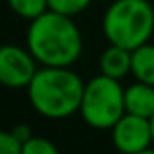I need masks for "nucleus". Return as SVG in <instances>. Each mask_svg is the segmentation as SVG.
<instances>
[{"label":"nucleus","mask_w":154,"mask_h":154,"mask_svg":"<svg viewBox=\"0 0 154 154\" xmlns=\"http://www.w3.org/2000/svg\"><path fill=\"white\" fill-rule=\"evenodd\" d=\"M26 42L38 63L51 67H71L84 49L82 33L72 17L51 9L31 20Z\"/></svg>","instance_id":"1"},{"label":"nucleus","mask_w":154,"mask_h":154,"mask_svg":"<svg viewBox=\"0 0 154 154\" xmlns=\"http://www.w3.org/2000/svg\"><path fill=\"white\" fill-rule=\"evenodd\" d=\"M85 82L69 67L44 65L27 85L29 103L49 120H63L80 112Z\"/></svg>","instance_id":"2"},{"label":"nucleus","mask_w":154,"mask_h":154,"mask_svg":"<svg viewBox=\"0 0 154 154\" xmlns=\"http://www.w3.org/2000/svg\"><path fill=\"white\" fill-rule=\"evenodd\" d=\"M102 29L109 44L134 51L154 33V8L149 0H114L103 15Z\"/></svg>","instance_id":"3"},{"label":"nucleus","mask_w":154,"mask_h":154,"mask_svg":"<svg viewBox=\"0 0 154 154\" xmlns=\"http://www.w3.org/2000/svg\"><path fill=\"white\" fill-rule=\"evenodd\" d=\"M125 112V89L122 87L120 80L109 78L100 72L85 84L80 116L89 127L111 131Z\"/></svg>","instance_id":"4"},{"label":"nucleus","mask_w":154,"mask_h":154,"mask_svg":"<svg viewBox=\"0 0 154 154\" xmlns=\"http://www.w3.org/2000/svg\"><path fill=\"white\" fill-rule=\"evenodd\" d=\"M38 60L29 49L18 45H4L0 49V82L9 89L27 87L35 74Z\"/></svg>","instance_id":"5"},{"label":"nucleus","mask_w":154,"mask_h":154,"mask_svg":"<svg viewBox=\"0 0 154 154\" xmlns=\"http://www.w3.org/2000/svg\"><path fill=\"white\" fill-rule=\"evenodd\" d=\"M112 145L125 154H141L152 147V129L150 120L125 112L116 125L111 129Z\"/></svg>","instance_id":"6"},{"label":"nucleus","mask_w":154,"mask_h":154,"mask_svg":"<svg viewBox=\"0 0 154 154\" xmlns=\"http://www.w3.org/2000/svg\"><path fill=\"white\" fill-rule=\"evenodd\" d=\"M132 69V51L116 44H109V47L100 56V72L114 80H122Z\"/></svg>","instance_id":"7"},{"label":"nucleus","mask_w":154,"mask_h":154,"mask_svg":"<svg viewBox=\"0 0 154 154\" xmlns=\"http://www.w3.org/2000/svg\"><path fill=\"white\" fill-rule=\"evenodd\" d=\"M125 111L143 118L154 116V85L138 82L125 89Z\"/></svg>","instance_id":"8"},{"label":"nucleus","mask_w":154,"mask_h":154,"mask_svg":"<svg viewBox=\"0 0 154 154\" xmlns=\"http://www.w3.org/2000/svg\"><path fill=\"white\" fill-rule=\"evenodd\" d=\"M132 76L138 82L154 85V45L143 44L132 51Z\"/></svg>","instance_id":"9"},{"label":"nucleus","mask_w":154,"mask_h":154,"mask_svg":"<svg viewBox=\"0 0 154 154\" xmlns=\"http://www.w3.org/2000/svg\"><path fill=\"white\" fill-rule=\"evenodd\" d=\"M11 11L26 20H35L49 9V0H8Z\"/></svg>","instance_id":"10"},{"label":"nucleus","mask_w":154,"mask_h":154,"mask_svg":"<svg viewBox=\"0 0 154 154\" xmlns=\"http://www.w3.org/2000/svg\"><path fill=\"white\" fill-rule=\"evenodd\" d=\"M93 0H49V9L67 15V17H76L84 13Z\"/></svg>","instance_id":"11"},{"label":"nucleus","mask_w":154,"mask_h":154,"mask_svg":"<svg viewBox=\"0 0 154 154\" xmlns=\"http://www.w3.org/2000/svg\"><path fill=\"white\" fill-rule=\"evenodd\" d=\"M58 147L42 136H31L26 143H24V152L22 154H56Z\"/></svg>","instance_id":"12"},{"label":"nucleus","mask_w":154,"mask_h":154,"mask_svg":"<svg viewBox=\"0 0 154 154\" xmlns=\"http://www.w3.org/2000/svg\"><path fill=\"white\" fill-rule=\"evenodd\" d=\"M0 152L2 154H22L24 141H20L11 131H2L0 132Z\"/></svg>","instance_id":"13"},{"label":"nucleus","mask_w":154,"mask_h":154,"mask_svg":"<svg viewBox=\"0 0 154 154\" xmlns=\"http://www.w3.org/2000/svg\"><path fill=\"white\" fill-rule=\"evenodd\" d=\"M11 132H13V134H15V136H17L20 141H24V143H26V141H27V140L33 136L31 129H29L26 123H18V125H15V127L11 129Z\"/></svg>","instance_id":"14"},{"label":"nucleus","mask_w":154,"mask_h":154,"mask_svg":"<svg viewBox=\"0 0 154 154\" xmlns=\"http://www.w3.org/2000/svg\"><path fill=\"white\" fill-rule=\"evenodd\" d=\"M150 129H152V149H154V116L150 118Z\"/></svg>","instance_id":"15"}]
</instances>
